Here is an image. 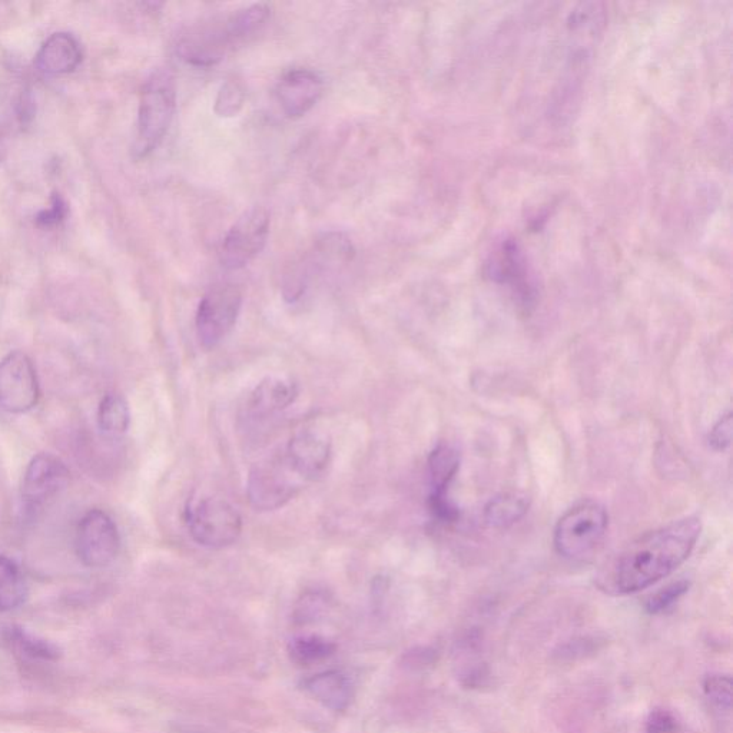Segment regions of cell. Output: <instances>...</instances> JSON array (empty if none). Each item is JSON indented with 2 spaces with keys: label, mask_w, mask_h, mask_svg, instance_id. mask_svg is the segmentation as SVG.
Returning <instances> with one entry per match:
<instances>
[{
  "label": "cell",
  "mask_w": 733,
  "mask_h": 733,
  "mask_svg": "<svg viewBox=\"0 0 733 733\" xmlns=\"http://www.w3.org/2000/svg\"><path fill=\"white\" fill-rule=\"evenodd\" d=\"M131 424V410L128 401L121 394L109 393L102 398L98 407V426L109 437L125 434Z\"/></svg>",
  "instance_id": "21"
},
{
  "label": "cell",
  "mask_w": 733,
  "mask_h": 733,
  "mask_svg": "<svg viewBox=\"0 0 733 733\" xmlns=\"http://www.w3.org/2000/svg\"><path fill=\"white\" fill-rule=\"evenodd\" d=\"M2 149H3V142H2V137H0V158H2Z\"/></svg>",
  "instance_id": "31"
},
{
  "label": "cell",
  "mask_w": 733,
  "mask_h": 733,
  "mask_svg": "<svg viewBox=\"0 0 733 733\" xmlns=\"http://www.w3.org/2000/svg\"><path fill=\"white\" fill-rule=\"evenodd\" d=\"M490 278L494 283L506 285L514 298L524 307L536 300V287L527 267L526 257L514 240H504L494 248L487 262Z\"/></svg>",
  "instance_id": "12"
},
{
  "label": "cell",
  "mask_w": 733,
  "mask_h": 733,
  "mask_svg": "<svg viewBox=\"0 0 733 733\" xmlns=\"http://www.w3.org/2000/svg\"><path fill=\"white\" fill-rule=\"evenodd\" d=\"M245 102V91L241 84L235 81H227L221 86L215 101V112L220 116H234L241 111Z\"/></svg>",
  "instance_id": "26"
},
{
  "label": "cell",
  "mask_w": 733,
  "mask_h": 733,
  "mask_svg": "<svg viewBox=\"0 0 733 733\" xmlns=\"http://www.w3.org/2000/svg\"><path fill=\"white\" fill-rule=\"evenodd\" d=\"M307 483L285 453L274 454L250 470L247 499L255 512H274L291 502Z\"/></svg>",
  "instance_id": "4"
},
{
  "label": "cell",
  "mask_w": 733,
  "mask_h": 733,
  "mask_svg": "<svg viewBox=\"0 0 733 733\" xmlns=\"http://www.w3.org/2000/svg\"><path fill=\"white\" fill-rule=\"evenodd\" d=\"M41 384L31 358L13 351L0 361V410L25 414L38 406Z\"/></svg>",
  "instance_id": "9"
},
{
  "label": "cell",
  "mask_w": 733,
  "mask_h": 733,
  "mask_svg": "<svg viewBox=\"0 0 733 733\" xmlns=\"http://www.w3.org/2000/svg\"><path fill=\"white\" fill-rule=\"evenodd\" d=\"M76 555L85 566L101 569L111 565L121 550L118 526L104 510H89L78 524Z\"/></svg>",
  "instance_id": "10"
},
{
  "label": "cell",
  "mask_w": 733,
  "mask_h": 733,
  "mask_svg": "<svg viewBox=\"0 0 733 733\" xmlns=\"http://www.w3.org/2000/svg\"><path fill=\"white\" fill-rule=\"evenodd\" d=\"M298 393L300 390L293 378L283 376V374H273V376L265 377L254 388L248 400V409L255 419L273 416L293 406Z\"/></svg>",
  "instance_id": "15"
},
{
  "label": "cell",
  "mask_w": 733,
  "mask_h": 733,
  "mask_svg": "<svg viewBox=\"0 0 733 733\" xmlns=\"http://www.w3.org/2000/svg\"><path fill=\"white\" fill-rule=\"evenodd\" d=\"M242 291L234 284L212 287L198 305L195 328L199 346L214 350L237 324L242 308Z\"/></svg>",
  "instance_id": "7"
},
{
  "label": "cell",
  "mask_w": 733,
  "mask_h": 733,
  "mask_svg": "<svg viewBox=\"0 0 733 733\" xmlns=\"http://www.w3.org/2000/svg\"><path fill=\"white\" fill-rule=\"evenodd\" d=\"M324 82L311 69L295 68L285 72L275 86V98L288 118H300L320 101Z\"/></svg>",
  "instance_id": "13"
},
{
  "label": "cell",
  "mask_w": 733,
  "mask_h": 733,
  "mask_svg": "<svg viewBox=\"0 0 733 733\" xmlns=\"http://www.w3.org/2000/svg\"><path fill=\"white\" fill-rule=\"evenodd\" d=\"M270 212L252 207L232 225L221 245L220 260L227 270H241L260 255L270 235Z\"/></svg>",
  "instance_id": "8"
},
{
  "label": "cell",
  "mask_w": 733,
  "mask_h": 733,
  "mask_svg": "<svg viewBox=\"0 0 733 733\" xmlns=\"http://www.w3.org/2000/svg\"><path fill=\"white\" fill-rule=\"evenodd\" d=\"M285 456L308 483L323 476L331 459V440L317 429L297 431L285 447Z\"/></svg>",
  "instance_id": "14"
},
{
  "label": "cell",
  "mask_w": 733,
  "mask_h": 733,
  "mask_svg": "<svg viewBox=\"0 0 733 733\" xmlns=\"http://www.w3.org/2000/svg\"><path fill=\"white\" fill-rule=\"evenodd\" d=\"M336 643L323 636H298L288 645V655L298 666H311L324 662L336 653Z\"/></svg>",
  "instance_id": "22"
},
{
  "label": "cell",
  "mask_w": 733,
  "mask_h": 733,
  "mask_svg": "<svg viewBox=\"0 0 733 733\" xmlns=\"http://www.w3.org/2000/svg\"><path fill=\"white\" fill-rule=\"evenodd\" d=\"M688 590L689 582H686V580L671 583V585L663 587L658 593L649 597L648 602H646V610L650 615H659V613L671 608L673 603L678 602Z\"/></svg>",
  "instance_id": "27"
},
{
  "label": "cell",
  "mask_w": 733,
  "mask_h": 733,
  "mask_svg": "<svg viewBox=\"0 0 733 733\" xmlns=\"http://www.w3.org/2000/svg\"><path fill=\"white\" fill-rule=\"evenodd\" d=\"M66 211H68V208H66L65 201L59 195H55L51 201V208L42 211L38 215V224L43 225V227H52V225L59 224L65 218Z\"/></svg>",
  "instance_id": "30"
},
{
  "label": "cell",
  "mask_w": 733,
  "mask_h": 733,
  "mask_svg": "<svg viewBox=\"0 0 733 733\" xmlns=\"http://www.w3.org/2000/svg\"><path fill=\"white\" fill-rule=\"evenodd\" d=\"M82 61L79 42L71 33H53L36 56V66L43 74L63 75L75 71Z\"/></svg>",
  "instance_id": "16"
},
{
  "label": "cell",
  "mask_w": 733,
  "mask_h": 733,
  "mask_svg": "<svg viewBox=\"0 0 733 733\" xmlns=\"http://www.w3.org/2000/svg\"><path fill=\"white\" fill-rule=\"evenodd\" d=\"M679 729L678 719L666 709H653L646 721V733H676Z\"/></svg>",
  "instance_id": "28"
},
{
  "label": "cell",
  "mask_w": 733,
  "mask_h": 733,
  "mask_svg": "<svg viewBox=\"0 0 733 733\" xmlns=\"http://www.w3.org/2000/svg\"><path fill=\"white\" fill-rule=\"evenodd\" d=\"M328 608H330V600L324 593H305L295 605L294 620L300 625L313 623L315 620L323 618Z\"/></svg>",
  "instance_id": "24"
},
{
  "label": "cell",
  "mask_w": 733,
  "mask_h": 733,
  "mask_svg": "<svg viewBox=\"0 0 733 733\" xmlns=\"http://www.w3.org/2000/svg\"><path fill=\"white\" fill-rule=\"evenodd\" d=\"M732 414L728 413L719 419L718 423L712 427L711 433H709L708 441L709 446L713 450L723 451L728 449L732 443Z\"/></svg>",
  "instance_id": "29"
},
{
  "label": "cell",
  "mask_w": 733,
  "mask_h": 733,
  "mask_svg": "<svg viewBox=\"0 0 733 733\" xmlns=\"http://www.w3.org/2000/svg\"><path fill=\"white\" fill-rule=\"evenodd\" d=\"M703 692L708 701L722 712L732 709V679L725 675H709L703 681Z\"/></svg>",
  "instance_id": "25"
},
{
  "label": "cell",
  "mask_w": 733,
  "mask_h": 733,
  "mask_svg": "<svg viewBox=\"0 0 733 733\" xmlns=\"http://www.w3.org/2000/svg\"><path fill=\"white\" fill-rule=\"evenodd\" d=\"M609 516L596 502H583L567 510L555 529V547L560 556L582 560L592 556L608 532Z\"/></svg>",
  "instance_id": "5"
},
{
  "label": "cell",
  "mask_w": 733,
  "mask_h": 733,
  "mask_svg": "<svg viewBox=\"0 0 733 733\" xmlns=\"http://www.w3.org/2000/svg\"><path fill=\"white\" fill-rule=\"evenodd\" d=\"M177 108V85L169 69H158L149 76L139 101L137 138L134 152L147 157L167 135Z\"/></svg>",
  "instance_id": "3"
},
{
  "label": "cell",
  "mask_w": 733,
  "mask_h": 733,
  "mask_svg": "<svg viewBox=\"0 0 733 733\" xmlns=\"http://www.w3.org/2000/svg\"><path fill=\"white\" fill-rule=\"evenodd\" d=\"M270 18L265 3H255L232 13L221 21L189 33L179 42L178 52L185 62L195 66H212L224 59L235 45L260 31Z\"/></svg>",
  "instance_id": "2"
},
{
  "label": "cell",
  "mask_w": 733,
  "mask_h": 733,
  "mask_svg": "<svg viewBox=\"0 0 733 733\" xmlns=\"http://www.w3.org/2000/svg\"><path fill=\"white\" fill-rule=\"evenodd\" d=\"M28 595L29 586L21 567L0 555V613L19 608Z\"/></svg>",
  "instance_id": "19"
},
{
  "label": "cell",
  "mask_w": 733,
  "mask_h": 733,
  "mask_svg": "<svg viewBox=\"0 0 733 733\" xmlns=\"http://www.w3.org/2000/svg\"><path fill=\"white\" fill-rule=\"evenodd\" d=\"M69 476L68 466L59 457L48 453L33 457L23 474V509L31 514L42 512L68 487Z\"/></svg>",
  "instance_id": "11"
},
{
  "label": "cell",
  "mask_w": 733,
  "mask_h": 733,
  "mask_svg": "<svg viewBox=\"0 0 733 733\" xmlns=\"http://www.w3.org/2000/svg\"><path fill=\"white\" fill-rule=\"evenodd\" d=\"M459 451L449 444H439L429 457L431 497H449V487L459 472Z\"/></svg>",
  "instance_id": "18"
},
{
  "label": "cell",
  "mask_w": 733,
  "mask_h": 733,
  "mask_svg": "<svg viewBox=\"0 0 733 733\" xmlns=\"http://www.w3.org/2000/svg\"><path fill=\"white\" fill-rule=\"evenodd\" d=\"M527 510H529V497L520 493H504L494 497L492 502L487 504L484 519L489 526L503 529L523 519Z\"/></svg>",
  "instance_id": "20"
},
{
  "label": "cell",
  "mask_w": 733,
  "mask_h": 733,
  "mask_svg": "<svg viewBox=\"0 0 733 733\" xmlns=\"http://www.w3.org/2000/svg\"><path fill=\"white\" fill-rule=\"evenodd\" d=\"M698 517H685L645 533L626 546L600 573L597 583L609 595H632L672 575L701 536Z\"/></svg>",
  "instance_id": "1"
},
{
  "label": "cell",
  "mask_w": 733,
  "mask_h": 733,
  "mask_svg": "<svg viewBox=\"0 0 733 733\" xmlns=\"http://www.w3.org/2000/svg\"><path fill=\"white\" fill-rule=\"evenodd\" d=\"M189 535L199 546L211 550L230 547L240 539L242 517L232 504L205 497L187 510Z\"/></svg>",
  "instance_id": "6"
},
{
  "label": "cell",
  "mask_w": 733,
  "mask_h": 733,
  "mask_svg": "<svg viewBox=\"0 0 733 733\" xmlns=\"http://www.w3.org/2000/svg\"><path fill=\"white\" fill-rule=\"evenodd\" d=\"M8 642L11 643L16 652L32 660H45V662H56L61 659L62 652L58 646L48 640L38 638L22 628H11L6 632Z\"/></svg>",
  "instance_id": "23"
},
{
  "label": "cell",
  "mask_w": 733,
  "mask_h": 733,
  "mask_svg": "<svg viewBox=\"0 0 733 733\" xmlns=\"http://www.w3.org/2000/svg\"><path fill=\"white\" fill-rule=\"evenodd\" d=\"M305 692L331 711H346L353 699V688L346 675L327 671L310 676L301 683Z\"/></svg>",
  "instance_id": "17"
}]
</instances>
